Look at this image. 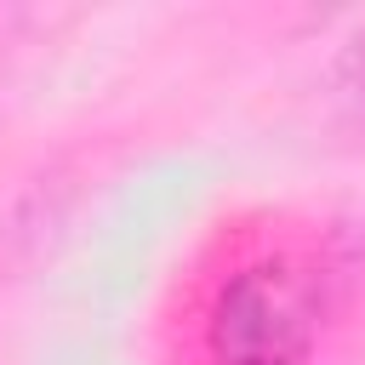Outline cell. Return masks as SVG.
I'll list each match as a JSON object with an SVG mask.
<instances>
[{
  "label": "cell",
  "mask_w": 365,
  "mask_h": 365,
  "mask_svg": "<svg viewBox=\"0 0 365 365\" xmlns=\"http://www.w3.org/2000/svg\"><path fill=\"white\" fill-rule=\"evenodd\" d=\"M331 86H336V103L348 108V120L365 125V23L342 40V51L331 63Z\"/></svg>",
  "instance_id": "7a4b0ae2"
},
{
  "label": "cell",
  "mask_w": 365,
  "mask_h": 365,
  "mask_svg": "<svg viewBox=\"0 0 365 365\" xmlns=\"http://www.w3.org/2000/svg\"><path fill=\"white\" fill-rule=\"evenodd\" d=\"M325 331L319 285L291 257L240 262L205 308V354L217 365H308Z\"/></svg>",
  "instance_id": "6da1fadb"
}]
</instances>
